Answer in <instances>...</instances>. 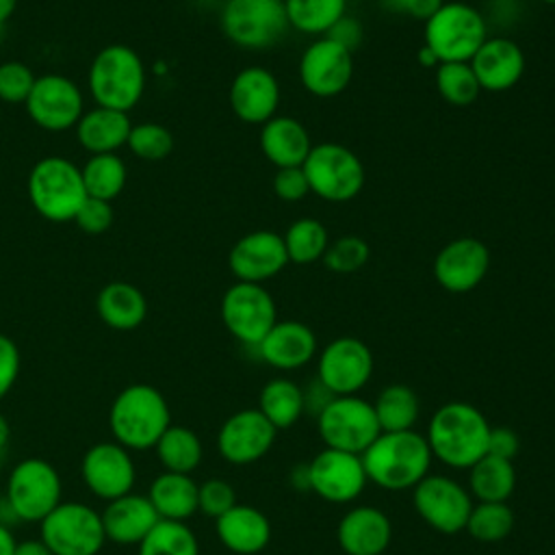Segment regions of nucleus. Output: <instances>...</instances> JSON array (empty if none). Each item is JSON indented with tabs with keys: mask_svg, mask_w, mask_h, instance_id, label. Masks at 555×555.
I'll list each match as a JSON object with an SVG mask.
<instances>
[{
	"mask_svg": "<svg viewBox=\"0 0 555 555\" xmlns=\"http://www.w3.org/2000/svg\"><path fill=\"white\" fill-rule=\"evenodd\" d=\"M490 429L481 410L466 401H449L431 414L425 440L431 457L451 468H470L488 453Z\"/></svg>",
	"mask_w": 555,
	"mask_h": 555,
	"instance_id": "1",
	"label": "nucleus"
},
{
	"mask_svg": "<svg viewBox=\"0 0 555 555\" xmlns=\"http://www.w3.org/2000/svg\"><path fill=\"white\" fill-rule=\"evenodd\" d=\"M360 457L366 479L390 492L412 490L429 475L434 460L425 436L414 429L382 431Z\"/></svg>",
	"mask_w": 555,
	"mask_h": 555,
	"instance_id": "2",
	"label": "nucleus"
},
{
	"mask_svg": "<svg viewBox=\"0 0 555 555\" xmlns=\"http://www.w3.org/2000/svg\"><path fill=\"white\" fill-rule=\"evenodd\" d=\"M169 425L167 399L150 384H130L111 403L108 427L113 440L128 451L154 449Z\"/></svg>",
	"mask_w": 555,
	"mask_h": 555,
	"instance_id": "3",
	"label": "nucleus"
},
{
	"mask_svg": "<svg viewBox=\"0 0 555 555\" xmlns=\"http://www.w3.org/2000/svg\"><path fill=\"white\" fill-rule=\"evenodd\" d=\"M145 67L141 56L124 43L102 48L89 67V91L98 106L130 111L143 95Z\"/></svg>",
	"mask_w": 555,
	"mask_h": 555,
	"instance_id": "4",
	"label": "nucleus"
},
{
	"mask_svg": "<svg viewBox=\"0 0 555 555\" xmlns=\"http://www.w3.org/2000/svg\"><path fill=\"white\" fill-rule=\"evenodd\" d=\"M28 199L48 221H74L87 199L80 167L63 156H46L35 163L28 176Z\"/></svg>",
	"mask_w": 555,
	"mask_h": 555,
	"instance_id": "5",
	"label": "nucleus"
},
{
	"mask_svg": "<svg viewBox=\"0 0 555 555\" xmlns=\"http://www.w3.org/2000/svg\"><path fill=\"white\" fill-rule=\"evenodd\" d=\"M423 37V46L438 59V63H468L488 39V24L473 4L444 2L425 22Z\"/></svg>",
	"mask_w": 555,
	"mask_h": 555,
	"instance_id": "6",
	"label": "nucleus"
},
{
	"mask_svg": "<svg viewBox=\"0 0 555 555\" xmlns=\"http://www.w3.org/2000/svg\"><path fill=\"white\" fill-rule=\"evenodd\" d=\"M301 169L310 193L325 202H349L364 186V165L343 143L325 141L312 145Z\"/></svg>",
	"mask_w": 555,
	"mask_h": 555,
	"instance_id": "7",
	"label": "nucleus"
},
{
	"mask_svg": "<svg viewBox=\"0 0 555 555\" xmlns=\"http://www.w3.org/2000/svg\"><path fill=\"white\" fill-rule=\"evenodd\" d=\"M61 492L56 468L41 457H26L7 477L4 503L15 520L41 522L61 503Z\"/></svg>",
	"mask_w": 555,
	"mask_h": 555,
	"instance_id": "8",
	"label": "nucleus"
},
{
	"mask_svg": "<svg viewBox=\"0 0 555 555\" xmlns=\"http://www.w3.org/2000/svg\"><path fill=\"white\" fill-rule=\"evenodd\" d=\"M39 538L52 555H98L106 542L100 512L80 501H61L39 522Z\"/></svg>",
	"mask_w": 555,
	"mask_h": 555,
	"instance_id": "9",
	"label": "nucleus"
},
{
	"mask_svg": "<svg viewBox=\"0 0 555 555\" xmlns=\"http://www.w3.org/2000/svg\"><path fill=\"white\" fill-rule=\"evenodd\" d=\"M221 28L238 48L264 50L288 33L284 0H225Z\"/></svg>",
	"mask_w": 555,
	"mask_h": 555,
	"instance_id": "10",
	"label": "nucleus"
},
{
	"mask_svg": "<svg viewBox=\"0 0 555 555\" xmlns=\"http://www.w3.org/2000/svg\"><path fill=\"white\" fill-rule=\"evenodd\" d=\"M319 434L327 449L362 455L382 434L373 403L358 395L334 397L317 414Z\"/></svg>",
	"mask_w": 555,
	"mask_h": 555,
	"instance_id": "11",
	"label": "nucleus"
},
{
	"mask_svg": "<svg viewBox=\"0 0 555 555\" xmlns=\"http://www.w3.org/2000/svg\"><path fill=\"white\" fill-rule=\"evenodd\" d=\"M225 330L247 347H256L278 321L273 295L262 284L234 282L221 297Z\"/></svg>",
	"mask_w": 555,
	"mask_h": 555,
	"instance_id": "12",
	"label": "nucleus"
},
{
	"mask_svg": "<svg viewBox=\"0 0 555 555\" xmlns=\"http://www.w3.org/2000/svg\"><path fill=\"white\" fill-rule=\"evenodd\" d=\"M412 501L418 516L440 533L464 531L473 509L470 492L447 475H427L412 488Z\"/></svg>",
	"mask_w": 555,
	"mask_h": 555,
	"instance_id": "13",
	"label": "nucleus"
},
{
	"mask_svg": "<svg viewBox=\"0 0 555 555\" xmlns=\"http://www.w3.org/2000/svg\"><path fill=\"white\" fill-rule=\"evenodd\" d=\"M373 375V353L356 336L330 340L317 362V379L334 395H358Z\"/></svg>",
	"mask_w": 555,
	"mask_h": 555,
	"instance_id": "14",
	"label": "nucleus"
},
{
	"mask_svg": "<svg viewBox=\"0 0 555 555\" xmlns=\"http://www.w3.org/2000/svg\"><path fill=\"white\" fill-rule=\"evenodd\" d=\"M26 113L43 130L61 132L78 124L85 113L82 93L74 80L61 74L37 76L28 95Z\"/></svg>",
	"mask_w": 555,
	"mask_h": 555,
	"instance_id": "15",
	"label": "nucleus"
},
{
	"mask_svg": "<svg viewBox=\"0 0 555 555\" xmlns=\"http://www.w3.org/2000/svg\"><path fill=\"white\" fill-rule=\"evenodd\" d=\"M353 78V52L340 43L319 37L299 59V80L304 89L319 98L343 93Z\"/></svg>",
	"mask_w": 555,
	"mask_h": 555,
	"instance_id": "16",
	"label": "nucleus"
},
{
	"mask_svg": "<svg viewBox=\"0 0 555 555\" xmlns=\"http://www.w3.org/2000/svg\"><path fill=\"white\" fill-rule=\"evenodd\" d=\"M308 479L310 490L330 503L358 499L369 481L360 455L327 447L308 464Z\"/></svg>",
	"mask_w": 555,
	"mask_h": 555,
	"instance_id": "17",
	"label": "nucleus"
},
{
	"mask_svg": "<svg viewBox=\"0 0 555 555\" xmlns=\"http://www.w3.org/2000/svg\"><path fill=\"white\" fill-rule=\"evenodd\" d=\"M278 429L264 418L258 408H247L230 414L217 434L219 455L230 464H251L264 457Z\"/></svg>",
	"mask_w": 555,
	"mask_h": 555,
	"instance_id": "18",
	"label": "nucleus"
},
{
	"mask_svg": "<svg viewBox=\"0 0 555 555\" xmlns=\"http://www.w3.org/2000/svg\"><path fill=\"white\" fill-rule=\"evenodd\" d=\"M85 486L102 501H113L132 492L134 486V462L126 447L119 442H98L87 449L80 464Z\"/></svg>",
	"mask_w": 555,
	"mask_h": 555,
	"instance_id": "19",
	"label": "nucleus"
},
{
	"mask_svg": "<svg viewBox=\"0 0 555 555\" xmlns=\"http://www.w3.org/2000/svg\"><path fill=\"white\" fill-rule=\"evenodd\" d=\"M286 264L288 256L282 234L273 230H254L241 236L228 254V267L236 282L262 284L282 273Z\"/></svg>",
	"mask_w": 555,
	"mask_h": 555,
	"instance_id": "20",
	"label": "nucleus"
},
{
	"mask_svg": "<svg viewBox=\"0 0 555 555\" xmlns=\"http://www.w3.org/2000/svg\"><path fill=\"white\" fill-rule=\"evenodd\" d=\"M490 269V249L475 236H460L447 243L434 258V278L449 293L477 288Z\"/></svg>",
	"mask_w": 555,
	"mask_h": 555,
	"instance_id": "21",
	"label": "nucleus"
},
{
	"mask_svg": "<svg viewBox=\"0 0 555 555\" xmlns=\"http://www.w3.org/2000/svg\"><path fill=\"white\" fill-rule=\"evenodd\" d=\"M230 106L245 124H264L280 106V85L273 72L251 65L241 69L230 85Z\"/></svg>",
	"mask_w": 555,
	"mask_h": 555,
	"instance_id": "22",
	"label": "nucleus"
},
{
	"mask_svg": "<svg viewBox=\"0 0 555 555\" xmlns=\"http://www.w3.org/2000/svg\"><path fill=\"white\" fill-rule=\"evenodd\" d=\"M468 63L481 91H507L525 74V54L507 37H488Z\"/></svg>",
	"mask_w": 555,
	"mask_h": 555,
	"instance_id": "23",
	"label": "nucleus"
},
{
	"mask_svg": "<svg viewBox=\"0 0 555 555\" xmlns=\"http://www.w3.org/2000/svg\"><path fill=\"white\" fill-rule=\"evenodd\" d=\"M256 349L260 360L269 366L278 371H295L314 358L317 336L301 321H275V325L256 345Z\"/></svg>",
	"mask_w": 555,
	"mask_h": 555,
	"instance_id": "24",
	"label": "nucleus"
},
{
	"mask_svg": "<svg viewBox=\"0 0 555 555\" xmlns=\"http://www.w3.org/2000/svg\"><path fill=\"white\" fill-rule=\"evenodd\" d=\"M100 516L106 540L121 546L139 544L160 520L147 494L132 492L106 501V507L100 512Z\"/></svg>",
	"mask_w": 555,
	"mask_h": 555,
	"instance_id": "25",
	"label": "nucleus"
},
{
	"mask_svg": "<svg viewBox=\"0 0 555 555\" xmlns=\"http://www.w3.org/2000/svg\"><path fill=\"white\" fill-rule=\"evenodd\" d=\"M336 538L347 555H382L390 544L392 525L382 509L356 505L340 518Z\"/></svg>",
	"mask_w": 555,
	"mask_h": 555,
	"instance_id": "26",
	"label": "nucleus"
},
{
	"mask_svg": "<svg viewBox=\"0 0 555 555\" xmlns=\"http://www.w3.org/2000/svg\"><path fill=\"white\" fill-rule=\"evenodd\" d=\"M215 531L219 542L236 555L260 553L271 540L269 518L260 509L241 503L215 518Z\"/></svg>",
	"mask_w": 555,
	"mask_h": 555,
	"instance_id": "27",
	"label": "nucleus"
},
{
	"mask_svg": "<svg viewBox=\"0 0 555 555\" xmlns=\"http://www.w3.org/2000/svg\"><path fill=\"white\" fill-rule=\"evenodd\" d=\"M260 150L278 169L301 167L312 150L306 126L288 115H275L260 126Z\"/></svg>",
	"mask_w": 555,
	"mask_h": 555,
	"instance_id": "28",
	"label": "nucleus"
},
{
	"mask_svg": "<svg viewBox=\"0 0 555 555\" xmlns=\"http://www.w3.org/2000/svg\"><path fill=\"white\" fill-rule=\"evenodd\" d=\"M130 117L124 111L95 106L76 124L78 143L91 154H115L130 134Z\"/></svg>",
	"mask_w": 555,
	"mask_h": 555,
	"instance_id": "29",
	"label": "nucleus"
},
{
	"mask_svg": "<svg viewBox=\"0 0 555 555\" xmlns=\"http://www.w3.org/2000/svg\"><path fill=\"white\" fill-rule=\"evenodd\" d=\"M158 518L184 522L197 512V483L191 475L163 470L147 490Z\"/></svg>",
	"mask_w": 555,
	"mask_h": 555,
	"instance_id": "30",
	"label": "nucleus"
},
{
	"mask_svg": "<svg viewBox=\"0 0 555 555\" xmlns=\"http://www.w3.org/2000/svg\"><path fill=\"white\" fill-rule=\"evenodd\" d=\"M98 317L113 330H134L147 314L145 295L130 282L106 284L95 299Z\"/></svg>",
	"mask_w": 555,
	"mask_h": 555,
	"instance_id": "31",
	"label": "nucleus"
},
{
	"mask_svg": "<svg viewBox=\"0 0 555 555\" xmlns=\"http://www.w3.org/2000/svg\"><path fill=\"white\" fill-rule=\"evenodd\" d=\"M516 488L512 460L486 453L468 468V492L477 503H507Z\"/></svg>",
	"mask_w": 555,
	"mask_h": 555,
	"instance_id": "32",
	"label": "nucleus"
},
{
	"mask_svg": "<svg viewBox=\"0 0 555 555\" xmlns=\"http://www.w3.org/2000/svg\"><path fill=\"white\" fill-rule=\"evenodd\" d=\"M258 410L275 429H288L306 412L304 388L293 379L273 377L260 390Z\"/></svg>",
	"mask_w": 555,
	"mask_h": 555,
	"instance_id": "33",
	"label": "nucleus"
},
{
	"mask_svg": "<svg viewBox=\"0 0 555 555\" xmlns=\"http://www.w3.org/2000/svg\"><path fill=\"white\" fill-rule=\"evenodd\" d=\"M158 462L169 473L191 475L204 455L199 436L184 425H169L154 444Z\"/></svg>",
	"mask_w": 555,
	"mask_h": 555,
	"instance_id": "34",
	"label": "nucleus"
},
{
	"mask_svg": "<svg viewBox=\"0 0 555 555\" xmlns=\"http://www.w3.org/2000/svg\"><path fill=\"white\" fill-rule=\"evenodd\" d=\"M373 410L382 431H408L418 421V397L405 384H390L379 390Z\"/></svg>",
	"mask_w": 555,
	"mask_h": 555,
	"instance_id": "35",
	"label": "nucleus"
},
{
	"mask_svg": "<svg viewBox=\"0 0 555 555\" xmlns=\"http://www.w3.org/2000/svg\"><path fill=\"white\" fill-rule=\"evenodd\" d=\"M284 7L293 30L321 37L347 13V0H284Z\"/></svg>",
	"mask_w": 555,
	"mask_h": 555,
	"instance_id": "36",
	"label": "nucleus"
},
{
	"mask_svg": "<svg viewBox=\"0 0 555 555\" xmlns=\"http://www.w3.org/2000/svg\"><path fill=\"white\" fill-rule=\"evenodd\" d=\"M282 241L286 247L288 262L295 264H312L321 260L330 245L327 228L314 217H301L293 221L282 234Z\"/></svg>",
	"mask_w": 555,
	"mask_h": 555,
	"instance_id": "37",
	"label": "nucleus"
},
{
	"mask_svg": "<svg viewBox=\"0 0 555 555\" xmlns=\"http://www.w3.org/2000/svg\"><path fill=\"white\" fill-rule=\"evenodd\" d=\"M87 197L111 202L126 184V165L117 154H91L80 169Z\"/></svg>",
	"mask_w": 555,
	"mask_h": 555,
	"instance_id": "38",
	"label": "nucleus"
},
{
	"mask_svg": "<svg viewBox=\"0 0 555 555\" xmlns=\"http://www.w3.org/2000/svg\"><path fill=\"white\" fill-rule=\"evenodd\" d=\"M139 555H199L193 529L180 520H158L137 544Z\"/></svg>",
	"mask_w": 555,
	"mask_h": 555,
	"instance_id": "39",
	"label": "nucleus"
},
{
	"mask_svg": "<svg viewBox=\"0 0 555 555\" xmlns=\"http://www.w3.org/2000/svg\"><path fill=\"white\" fill-rule=\"evenodd\" d=\"M434 80L440 98L455 106H468L481 93V87L475 78L470 63H464V61L438 63Z\"/></svg>",
	"mask_w": 555,
	"mask_h": 555,
	"instance_id": "40",
	"label": "nucleus"
},
{
	"mask_svg": "<svg viewBox=\"0 0 555 555\" xmlns=\"http://www.w3.org/2000/svg\"><path fill=\"white\" fill-rule=\"evenodd\" d=\"M514 529V512L507 503H473L464 531L477 542H501Z\"/></svg>",
	"mask_w": 555,
	"mask_h": 555,
	"instance_id": "41",
	"label": "nucleus"
},
{
	"mask_svg": "<svg viewBox=\"0 0 555 555\" xmlns=\"http://www.w3.org/2000/svg\"><path fill=\"white\" fill-rule=\"evenodd\" d=\"M126 145L130 152L143 160H160L173 150V134L169 128L156 121H143L130 128Z\"/></svg>",
	"mask_w": 555,
	"mask_h": 555,
	"instance_id": "42",
	"label": "nucleus"
},
{
	"mask_svg": "<svg viewBox=\"0 0 555 555\" xmlns=\"http://www.w3.org/2000/svg\"><path fill=\"white\" fill-rule=\"evenodd\" d=\"M369 256H371V249L362 236L345 234L327 245L321 260L332 273L347 275V273L360 271L369 262Z\"/></svg>",
	"mask_w": 555,
	"mask_h": 555,
	"instance_id": "43",
	"label": "nucleus"
},
{
	"mask_svg": "<svg viewBox=\"0 0 555 555\" xmlns=\"http://www.w3.org/2000/svg\"><path fill=\"white\" fill-rule=\"evenodd\" d=\"M37 76L22 61H7L0 65V100L9 104H24L33 91Z\"/></svg>",
	"mask_w": 555,
	"mask_h": 555,
	"instance_id": "44",
	"label": "nucleus"
},
{
	"mask_svg": "<svg viewBox=\"0 0 555 555\" xmlns=\"http://www.w3.org/2000/svg\"><path fill=\"white\" fill-rule=\"evenodd\" d=\"M236 505L234 488L219 477L197 483V509L210 518H219Z\"/></svg>",
	"mask_w": 555,
	"mask_h": 555,
	"instance_id": "45",
	"label": "nucleus"
},
{
	"mask_svg": "<svg viewBox=\"0 0 555 555\" xmlns=\"http://www.w3.org/2000/svg\"><path fill=\"white\" fill-rule=\"evenodd\" d=\"M74 221L87 234H102V232H106L111 228V223H113L111 202L87 197L82 202V206L78 208Z\"/></svg>",
	"mask_w": 555,
	"mask_h": 555,
	"instance_id": "46",
	"label": "nucleus"
},
{
	"mask_svg": "<svg viewBox=\"0 0 555 555\" xmlns=\"http://www.w3.org/2000/svg\"><path fill=\"white\" fill-rule=\"evenodd\" d=\"M273 193L282 202H299L310 193L306 173L301 167H284L273 176Z\"/></svg>",
	"mask_w": 555,
	"mask_h": 555,
	"instance_id": "47",
	"label": "nucleus"
},
{
	"mask_svg": "<svg viewBox=\"0 0 555 555\" xmlns=\"http://www.w3.org/2000/svg\"><path fill=\"white\" fill-rule=\"evenodd\" d=\"M20 375V349L17 345L0 334V401L11 392Z\"/></svg>",
	"mask_w": 555,
	"mask_h": 555,
	"instance_id": "48",
	"label": "nucleus"
},
{
	"mask_svg": "<svg viewBox=\"0 0 555 555\" xmlns=\"http://www.w3.org/2000/svg\"><path fill=\"white\" fill-rule=\"evenodd\" d=\"M323 37H327V39L340 43V46L347 48L349 52H356V50L360 48L362 39H364V33H362V24H360L356 17H351V15L345 13Z\"/></svg>",
	"mask_w": 555,
	"mask_h": 555,
	"instance_id": "49",
	"label": "nucleus"
},
{
	"mask_svg": "<svg viewBox=\"0 0 555 555\" xmlns=\"http://www.w3.org/2000/svg\"><path fill=\"white\" fill-rule=\"evenodd\" d=\"M518 451H520V440L514 429H509V427H492L490 429V436H488V453L490 455L514 462Z\"/></svg>",
	"mask_w": 555,
	"mask_h": 555,
	"instance_id": "50",
	"label": "nucleus"
},
{
	"mask_svg": "<svg viewBox=\"0 0 555 555\" xmlns=\"http://www.w3.org/2000/svg\"><path fill=\"white\" fill-rule=\"evenodd\" d=\"M442 4H444V0H410L408 15L414 17V20L427 22Z\"/></svg>",
	"mask_w": 555,
	"mask_h": 555,
	"instance_id": "51",
	"label": "nucleus"
},
{
	"mask_svg": "<svg viewBox=\"0 0 555 555\" xmlns=\"http://www.w3.org/2000/svg\"><path fill=\"white\" fill-rule=\"evenodd\" d=\"M13 555H52V551L46 546V542L39 540H24L15 544V553Z\"/></svg>",
	"mask_w": 555,
	"mask_h": 555,
	"instance_id": "52",
	"label": "nucleus"
},
{
	"mask_svg": "<svg viewBox=\"0 0 555 555\" xmlns=\"http://www.w3.org/2000/svg\"><path fill=\"white\" fill-rule=\"evenodd\" d=\"M17 540L13 538L11 529L0 522V555H13Z\"/></svg>",
	"mask_w": 555,
	"mask_h": 555,
	"instance_id": "53",
	"label": "nucleus"
},
{
	"mask_svg": "<svg viewBox=\"0 0 555 555\" xmlns=\"http://www.w3.org/2000/svg\"><path fill=\"white\" fill-rule=\"evenodd\" d=\"M9 440H11V427H9V421L0 414V464H2L4 455H7Z\"/></svg>",
	"mask_w": 555,
	"mask_h": 555,
	"instance_id": "54",
	"label": "nucleus"
},
{
	"mask_svg": "<svg viewBox=\"0 0 555 555\" xmlns=\"http://www.w3.org/2000/svg\"><path fill=\"white\" fill-rule=\"evenodd\" d=\"M382 9L390 11V13H401V15H408V7H410V0H379Z\"/></svg>",
	"mask_w": 555,
	"mask_h": 555,
	"instance_id": "55",
	"label": "nucleus"
},
{
	"mask_svg": "<svg viewBox=\"0 0 555 555\" xmlns=\"http://www.w3.org/2000/svg\"><path fill=\"white\" fill-rule=\"evenodd\" d=\"M15 7H17V0H0V22L2 24L13 15Z\"/></svg>",
	"mask_w": 555,
	"mask_h": 555,
	"instance_id": "56",
	"label": "nucleus"
},
{
	"mask_svg": "<svg viewBox=\"0 0 555 555\" xmlns=\"http://www.w3.org/2000/svg\"><path fill=\"white\" fill-rule=\"evenodd\" d=\"M418 59H421V63L423 65H427V67H436L438 65V59L423 46V50H421V54H418Z\"/></svg>",
	"mask_w": 555,
	"mask_h": 555,
	"instance_id": "57",
	"label": "nucleus"
},
{
	"mask_svg": "<svg viewBox=\"0 0 555 555\" xmlns=\"http://www.w3.org/2000/svg\"><path fill=\"white\" fill-rule=\"evenodd\" d=\"M2 33H4V24L0 22V39H2Z\"/></svg>",
	"mask_w": 555,
	"mask_h": 555,
	"instance_id": "58",
	"label": "nucleus"
},
{
	"mask_svg": "<svg viewBox=\"0 0 555 555\" xmlns=\"http://www.w3.org/2000/svg\"><path fill=\"white\" fill-rule=\"evenodd\" d=\"M540 2H544V4H555V0H540Z\"/></svg>",
	"mask_w": 555,
	"mask_h": 555,
	"instance_id": "59",
	"label": "nucleus"
}]
</instances>
